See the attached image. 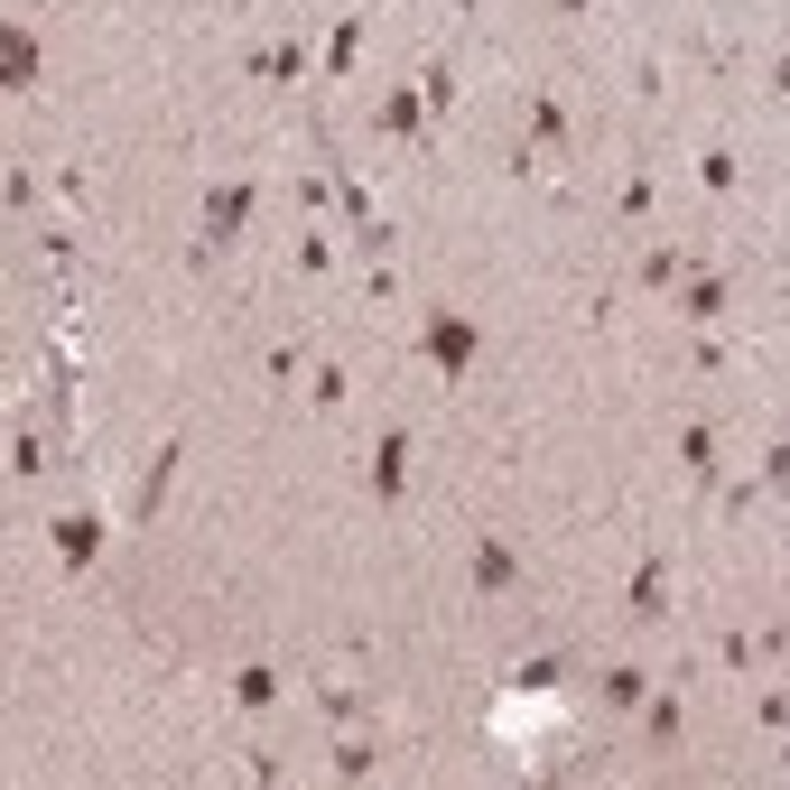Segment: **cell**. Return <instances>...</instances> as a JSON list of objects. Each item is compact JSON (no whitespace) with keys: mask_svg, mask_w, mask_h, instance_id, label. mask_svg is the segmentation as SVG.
<instances>
[{"mask_svg":"<svg viewBox=\"0 0 790 790\" xmlns=\"http://www.w3.org/2000/svg\"><path fill=\"white\" fill-rule=\"evenodd\" d=\"M243 215H251V187H215V196H205V243H233V233H243Z\"/></svg>","mask_w":790,"mask_h":790,"instance_id":"cell-1","label":"cell"},{"mask_svg":"<svg viewBox=\"0 0 790 790\" xmlns=\"http://www.w3.org/2000/svg\"><path fill=\"white\" fill-rule=\"evenodd\" d=\"M428 354H437V373H465L474 363V326L465 316H428Z\"/></svg>","mask_w":790,"mask_h":790,"instance_id":"cell-2","label":"cell"},{"mask_svg":"<svg viewBox=\"0 0 790 790\" xmlns=\"http://www.w3.org/2000/svg\"><path fill=\"white\" fill-rule=\"evenodd\" d=\"M29 75H38V38H29V29H0V85L19 93Z\"/></svg>","mask_w":790,"mask_h":790,"instance_id":"cell-3","label":"cell"},{"mask_svg":"<svg viewBox=\"0 0 790 790\" xmlns=\"http://www.w3.org/2000/svg\"><path fill=\"white\" fill-rule=\"evenodd\" d=\"M93 540H102L93 512H66V521H57V549H66V559H93Z\"/></svg>","mask_w":790,"mask_h":790,"instance_id":"cell-4","label":"cell"},{"mask_svg":"<svg viewBox=\"0 0 790 790\" xmlns=\"http://www.w3.org/2000/svg\"><path fill=\"white\" fill-rule=\"evenodd\" d=\"M401 456H409V446L382 437V456H373V484H382V493H401Z\"/></svg>","mask_w":790,"mask_h":790,"instance_id":"cell-5","label":"cell"},{"mask_svg":"<svg viewBox=\"0 0 790 790\" xmlns=\"http://www.w3.org/2000/svg\"><path fill=\"white\" fill-rule=\"evenodd\" d=\"M474 576H484V586H512V549H474Z\"/></svg>","mask_w":790,"mask_h":790,"instance_id":"cell-6","label":"cell"},{"mask_svg":"<svg viewBox=\"0 0 790 790\" xmlns=\"http://www.w3.org/2000/svg\"><path fill=\"white\" fill-rule=\"evenodd\" d=\"M456 10H474V0H456Z\"/></svg>","mask_w":790,"mask_h":790,"instance_id":"cell-7","label":"cell"}]
</instances>
